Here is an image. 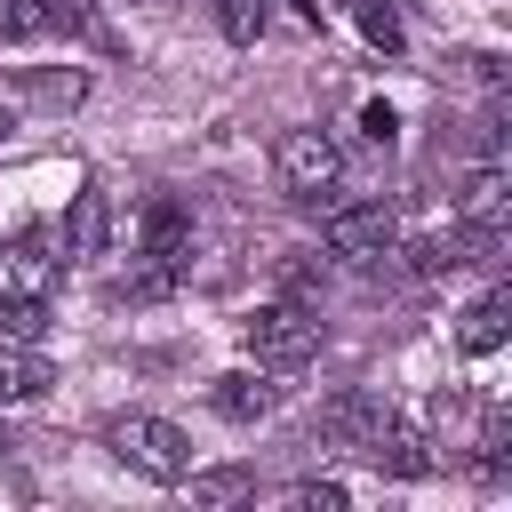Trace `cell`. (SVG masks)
Listing matches in <instances>:
<instances>
[{
	"label": "cell",
	"mask_w": 512,
	"mask_h": 512,
	"mask_svg": "<svg viewBox=\"0 0 512 512\" xmlns=\"http://www.w3.org/2000/svg\"><path fill=\"white\" fill-rule=\"evenodd\" d=\"M48 24H64V32H96V0H48Z\"/></svg>",
	"instance_id": "603a6c76"
},
{
	"label": "cell",
	"mask_w": 512,
	"mask_h": 512,
	"mask_svg": "<svg viewBox=\"0 0 512 512\" xmlns=\"http://www.w3.org/2000/svg\"><path fill=\"white\" fill-rule=\"evenodd\" d=\"M112 240V208L104 192H72V216H64V256H104Z\"/></svg>",
	"instance_id": "8fae6325"
},
{
	"label": "cell",
	"mask_w": 512,
	"mask_h": 512,
	"mask_svg": "<svg viewBox=\"0 0 512 512\" xmlns=\"http://www.w3.org/2000/svg\"><path fill=\"white\" fill-rule=\"evenodd\" d=\"M240 344H248L256 368H304V360L320 352V320H312L304 304H256V312L240 320Z\"/></svg>",
	"instance_id": "7a4b0ae2"
},
{
	"label": "cell",
	"mask_w": 512,
	"mask_h": 512,
	"mask_svg": "<svg viewBox=\"0 0 512 512\" xmlns=\"http://www.w3.org/2000/svg\"><path fill=\"white\" fill-rule=\"evenodd\" d=\"M184 480H192L200 504H240V496H256V472H248V464H216V472H184Z\"/></svg>",
	"instance_id": "9a60e30c"
},
{
	"label": "cell",
	"mask_w": 512,
	"mask_h": 512,
	"mask_svg": "<svg viewBox=\"0 0 512 512\" xmlns=\"http://www.w3.org/2000/svg\"><path fill=\"white\" fill-rule=\"evenodd\" d=\"M504 336H512V296H504V288H488V296H480V304L456 320V344H464L472 360H488Z\"/></svg>",
	"instance_id": "9c48e42d"
},
{
	"label": "cell",
	"mask_w": 512,
	"mask_h": 512,
	"mask_svg": "<svg viewBox=\"0 0 512 512\" xmlns=\"http://www.w3.org/2000/svg\"><path fill=\"white\" fill-rule=\"evenodd\" d=\"M288 504H296V512H344V480H296Z\"/></svg>",
	"instance_id": "ffe728a7"
},
{
	"label": "cell",
	"mask_w": 512,
	"mask_h": 512,
	"mask_svg": "<svg viewBox=\"0 0 512 512\" xmlns=\"http://www.w3.org/2000/svg\"><path fill=\"white\" fill-rule=\"evenodd\" d=\"M296 16H304V24H320V0H296Z\"/></svg>",
	"instance_id": "484cf974"
},
{
	"label": "cell",
	"mask_w": 512,
	"mask_h": 512,
	"mask_svg": "<svg viewBox=\"0 0 512 512\" xmlns=\"http://www.w3.org/2000/svg\"><path fill=\"white\" fill-rule=\"evenodd\" d=\"M48 384H56V368L32 344H0V400H40Z\"/></svg>",
	"instance_id": "7c38bea8"
},
{
	"label": "cell",
	"mask_w": 512,
	"mask_h": 512,
	"mask_svg": "<svg viewBox=\"0 0 512 512\" xmlns=\"http://www.w3.org/2000/svg\"><path fill=\"white\" fill-rule=\"evenodd\" d=\"M384 416H392V408H384L376 392H336V400L320 408V432H328L336 448H352V456H360V448L376 440V424H384Z\"/></svg>",
	"instance_id": "ba28073f"
},
{
	"label": "cell",
	"mask_w": 512,
	"mask_h": 512,
	"mask_svg": "<svg viewBox=\"0 0 512 512\" xmlns=\"http://www.w3.org/2000/svg\"><path fill=\"white\" fill-rule=\"evenodd\" d=\"M24 96L48 104V112H72L88 96V72H24Z\"/></svg>",
	"instance_id": "2e32d148"
},
{
	"label": "cell",
	"mask_w": 512,
	"mask_h": 512,
	"mask_svg": "<svg viewBox=\"0 0 512 512\" xmlns=\"http://www.w3.org/2000/svg\"><path fill=\"white\" fill-rule=\"evenodd\" d=\"M272 168H280V192H288L296 208H328V200L344 192V152H336L320 128H288V136L272 144Z\"/></svg>",
	"instance_id": "6da1fadb"
},
{
	"label": "cell",
	"mask_w": 512,
	"mask_h": 512,
	"mask_svg": "<svg viewBox=\"0 0 512 512\" xmlns=\"http://www.w3.org/2000/svg\"><path fill=\"white\" fill-rule=\"evenodd\" d=\"M176 280H184L176 264H160V256H144V264H136V272H128V280H120L112 296H120V304H160V296H176Z\"/></svg>",
	"instance_id": "5bb4252c"
},
{
	"label": "cell",
	"mask_w": 512,
	"mask_h": 512,
	"mask_svg": "<svg viewBox=\"0 0 512 512\" xmlns=\"http://www.w3.org/2000/svg\"><path fill=\"white\" fill-rule=\"evenodd\" d=\"M272 400H280V384H264V368H232L208 384V408L224 424H256V416H272Z\"/></svg>",
	"instance_id": "52a82bcc"
},
{
	"label": "cell",
	"mask_w": 512,
	"mask_h": 512,
	"mask_svg": "<svg viewBox=\"0 0 512 512\" xmlns=\"http://www.w3.org/2000/svg\"><path fill=\"white\" fill-rule=\"evenodd\" d=\"M344 8H352V24H360V40H368V48L400 56V16H392V0H344Z\"/></svg>",
	"instance_id": "e0dca14e"
},
{
	"label": "cell",
	"mask_w": 512,
	"mask_h": 512,
	"mask_svg": "<svg viewBox=\"0 0 512 512\" xmlns=\"http://www.w3.org/2000/svg\"><path fill=\"white\" fill-rule=\"evenodd\" d=\"M8 128H16V120H8V112H0V144H8Z\"/></svg>",
	"instance_id": "4316f807"
},
{
	"label": "cell",
	"mask_w": 512,
	"mask_h": 512,
	"mask_svg": "<svg viewBox=\"0 0 512 512\" xmlns=\"http://www.w3.org/2000/svg\"><path fill=\"white\" fill-rule=\"evenodd\" d=\"M504 208H512V176H504V160H488L464 184V224H504Z\"/></svg>",
	"instance_id": "4fadbf2b"
},
{
	"label": "cell",
	"mask_w": 512,
	"mask_h": 512,
	"mask_svg": "<svg viewBox=\"0 0 512 512\" xmlns=\"http://www.w3.org/2000/svg\"><path fill=\"white\" fill-rule=\"evenodd\" d=\"M360 456H368L384 480H432V464H440V456H432V440H424L416 424H400V416H384V424H376V440H368Z\"/></svg>",
	"instance_id": "5b68a950"
},
{
	"label": "cell",
	"mask_w": 512,
	"mask_h": 512,
	"mask_svg": "<svg viewBox=\"0 0 512 512\" xmlns=\"http://www.w3.org/2000/svg\"><path fill=\"white\" fill-rule=\"evenodd\" d=\"M144 256H160V264L184 272V256H192V216H184L176 200H152V208H144Z\"/></svg>",
	"instance_id": "30bf717a"
},
{
	"label": "cell",
	"mask_w": 512,
	"mask_h": 512,
	"mask_svg": "<svg viewBox=\"0 0 512 512\" xmlns=\"http://www.w3.org/2000/svg\"><path fill=\"white\" fill-rule=\"evenodd\" d=\"M104 440H112V456L136 464L144 480H184V472H192V440H184L168 416H112Z\"/></svg>",
	"instance_id": "3957f363"
},
{
	"label": "cell",
	"mask_w": 512,
	"mask_h": 512,
	"mask_svg": "<svg viewBox=\"0 0 512 512\" xmlns=\"http://www.w3.org/2000/svg\"><path fill=\"white\" fill-rule=\"evenodd\" d=\"M56 280H64V264H56L40 240L0 248V304H48V296H56Z\"/></svg>",
	"instance_id": "8992f818"
},
{
	"label": "cell",
	"mask_w": 512,
	"mask_h": 512,
	"mask_svg": "<svg viewBox=\"0 0 512 512\" xmlns=\"http://www.w3.org/2000/svg\"><path fill=\"white\" fill-rule=\"evenodd\" d=\"M280 288L288 296H320V264H280Z\"/></svg>",
	"instance_id": "d4e9b609"
},
{
	"label": "cell",
	"mask_w": 512,
	"mask_h": 512,
	"mask_svg": "<svg viewBox=\"0 0 512 512\" xmlns=\"http://www.w3.org/2000/svg\"><path fill=\"white\" fill-rule=\"evenodd\" d=\"M40 32H56L48 0H0V40H40Z\"/></svg>",
	"instance_id": "ac0fdd59"
},
{
	"label": "cell",
	"mask_w": 512,
	"mask_h": 512,
	"mask_svg": "<svg viewBox=\"0 0 512 512\" xmlns=\"http://www.w3.org/2000/svg\"><path fill=\"white\" fill-rule=\"evenodd\" d=\"M320 240H328V256H360V264H376V256L400 248V216H392L384 200H328Z\"/></svg>",
	"instance_id": "277c9868"
},
{
	"label": "cell",
	"mask_w": 512,
	"mask_h": 512,
	"mask_svg": "<svg viewBox=\"0 0 512 512\" xmlns=\"http://www.w3.org/2000/svg\"><path fill=\"white\" fill-rule=\"evenodd\" d=\"M360 136H368V144H392V136H400V112H392V104H360Z\"/></svg>",
	"instance_id": "7402d4cb"
},
{
	"label": "cell",
	"mask_w": 512,
	"mask_h": 512,
	"mask_svg": "<svg viewBox=\"0 0 512 512\" xmlns=\"http://www.w3.org/2000/svg\"><path fill=\"white\" fill-rule=\"evenodd\" d=\"M504 120H512V112H504V96H496V104L480 112V152H488V160H504Z\"/></svg>",
	"instance_id": "cb8c5ba5"
},
{
	"label": "cell",
	"mask_w": 512,
	"mask_h": 512,
	"mask_svg": "<svg viewBox=\"0 0 512 512\" xmlns=\"http://www.w3.org/2000/svg\"><path fill=\"white\" fill-rule=\"evenodd\" d=\"M216 24H224L232 48H256V32H264V0H216Z\"/></svg>",
	"instance_id": "d6986e66"
},
{
	"label": "cell",
	"mask_w": 512,
	"mask_h": 512,
	"mask_svg": "<svg viewBox=\"0 0 512 512\" xmlns=\"http://www.w3.org/2000/svg\"><path fill=\"white\" fill-rule=\"evenodd\" d=\"M40 328H48V304H0V336L8 344H32Z\"/></svg>",
	"instance_id": "44dd1931"
}]
</instances>
